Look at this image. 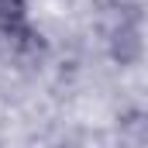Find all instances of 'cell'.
Returning <instances> with one entry per match:
<instances>
[{
  "instance_id": "cell-2",
  "label": "cell",
  "mask_w": 148,
  "mask_h": 148,
  "mask_svg": "<svg viewBox=\"0 0 148 148\" xmlns=\"http://www.w3.org/2000/svg\"><path fill=\"white\" fill-rule=\"evenodd\" d=\"M0 38H7V48H10L17 59H38V55L45 52V38L38 35L28 21L17 24V28H10V31H0Z\"/></svg>"
},
{
  "instance_id": "cell-1",
  "label": "cell",
  "mask_w": 148,
  "mask_h": 148,
  "mask_svg": "<svg viewBox=\"0 0 148 148\" xmlns=\"http://www.w3.org/2000/svg\"><path fill=\"white\" fill-rule=\"evenodd\" d=\"M141 35L145 31H141V10H138V3L121 7V21L110 31V59L117 66L141 62V52H145V38Z\"/></svg>"
}]
</instances>
